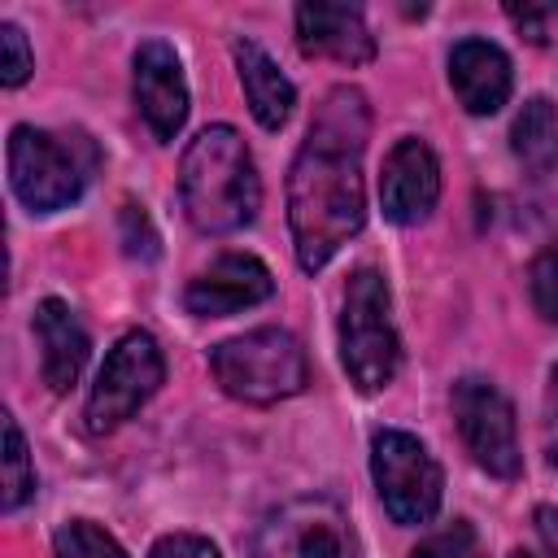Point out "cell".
<instances>
[{"label": "cell", "mask_w": 558, "mask_h": 558, "mask_svg": "<svg viewBox=\"0 0 558 558\" xmlns=\"http://www.w3.org/2000/svg\"><path fill=\"white\" fill-rule=\"evenodd\" d=\"M536 536L545 558H558V510L554 506H536Z\"/></svg>", "instance_id": "obj_26"}, {"label": "cell", "mask_w": 558, "mask_h": 558, "mask_svg": "<svg viewBox=\"0 0 558 558\" xmlns=\"http://www.w3.org/2000/svg\"><path fill=\"white\" fill-rule=\"evenodd\" d=\"M166 379V357L148 331H126L109 353L87 397V432L105 436L118 423H126Z\"/></svg>", "instance_id": "obj_8"}, {"label": "cell", "mask_w": 558, "mask_h": 558, "mask_svg": "<svg viewBox=\"0 0 558 558\" xmlns=\"http://www.w3.org/2000/svg\"><path fill=\"white\" fill-rule=\"evenodd\" d=\"M440 196V161L436 153L418 140L405 135L392 144V153L384 157V174H379V209L388 222L397 227H414L436 209Z\"/></svg>", "instance_id": "obj_10"}, {"label": "cell", "mask_w": 558, "mask_h": 558, "mask_svg": "<svg viewBox=\"0 0 558 558\" xmlns=\"http://www.w3.org/2000/svg\"><path fill=\"white\" fill-rule=\"evenodd\" d=\"M510 148L527 174H549L558 166V105L532 96L510 126Z\"/></svg>", "instance_id": "obj_17"}, {"label": "cell", "mask_w": 558, "mask_h": 558, "mask_svg": "<svg viewBox=\"0 0 558 558\" xmlns=\"http://www.w3.org/2000/svg\"><path fill=\"white\" fill-rule=\"evenodd\" d=\"M296 44L305 57H327L340 65H366L375 57V35L357 4H301Z\"/></svg>", "instance_id": "obj_13"}, {"label": "cell", "mask_w": 558, "mask_h": 558, "mask_svg": "<svg viewBox=\"0 0 558 558\" xmlns=\"http://www.w3.org/2000/svg\"><path fill=\"white\" fill-rule=\"evenodd\" d=\"M275 292V275L248 257V253H222L209 270H201L187 288H183V305L196 318H227L235 310L262 305Z\"/></svg>", "instance_id": "obj_12"}, {"label": "cell", "mask_w": 558, "mask_h": 558, "mask_svg": "<svg viewBox=\"0 0 558 558\" xmlns=\"http://www.w3.org/2000/svg\"><path fill=\"white\" fill-rule=\"evenodd\" d=\"M183 214L205 235H231L262 209V179L235 126H205L179 166Z\"/></svg>", "instance_id": "obj_2"}, {"label": "cell", "mask_w": 558, "mask_h": 558, "mask_svg": "<svg viewBox=\"0 0 558 558\" xmlns=\"http://www.w3.org/2000/svg\"><path fill=\"white\" fill-rule=\"evenodd\" d=\"M371 135V109L357 87H331L296 148L288 170V227L296 266L305 275L323 270L340 244H349L366 222L362 153Z\"/></svg>", "instance_id": "obj_1"}, {"label": "cell", "mask_w": 558, "mask_h": 558, "mask_svg": "<svg viewBox=\"0 0 558 558\" xmlns=\"http://www.w3.org/2000/svg\"><path fill=\"white\" fill-rule=\"evenodd\" d=\"M135 105L161 144H170L187 122L183 61L166 39H144L135 48Z\"/></svg>", "instance_id": "obj_11"}, {"label": "cell", "mask_w": 558, "mask_h": 558, "mask_svg": "<svg viewBox=\"0 0 558 558\" xmlns=\"http://www.w3.org/2000/svg\"><path fill=\"white\" fill-rule=\"evenodd\" d=\"M449 83L466 113L475 118L497 113L510 100V83H514L510 57L488 39H462L449 52Z\"/></svg>", "instance_id": "obj_15"}, {"label": "cell", "mask_w": 558, "mask_h": 558, "mask_svg": "<svg viewBox=\"0 0 558 558\" xmlns=\"http://www.w3.org/2000/svg\"><path fill=\"white\" fill-rule=\"evenodd\" d=\"M148 558H222V554H218V545H214L209 536L170 532V536H161V541L148 549Z\"/></svg>", "instance_id": "obj_24"}, {"label": "cell", "mask_w": 558, "mask_h": 558, "mask_svg": "<svg viewBox=\"0 0 558 558\" xmlns=\"http://www.w3.org/2000/svg\"><path fill=\"white\" fill-rule=\"evenodd\" d=\"M52 554L57 558H126V549L92 519H70L52 536Z\"/></svg>", "instance_id": "obj_19"}, {"label": "cell", "mask_w": 558, "mask_h": 558, "mask_svg": "<svg viewBox=\"0 0 558 558\" xmlns=\"http://www.w3.org/2000/svg\"><path fill=\"white\" fill-rule=\"evenodd\" d=\"M410 558H484V545H480V532L466 523V519H453L436 532H427Z\"/></svg>", "instance_id": "obj_20"}, {"label": "cell", "mask_w": 558, "mask_h": 558, "mask_svg": "<svg viewBox=\"0 0 558 558\" xmlns=\"http://www.w3.org/2000/svg\"><path fill=\"white\" fill-rule=\"evenodd\" d=\"M122 244L131 257H157V231L140 205H122Z\"/></svg>", "instance_id": "obj_23"}, {"label": "cell", "mask_w": 558, "mask_h": 558, "mask_svg": "<svg viewBox=\"0 0 558 558\" xmlns=\"http://www.w3.org/2000/svg\"><path fill=\"white\" fill-rule=\"evenodd\" d=\"M527 296L541 318L558 323V240L545 244L527 266Z\"/></svg>", "instance_id": "obj_21"}, {"label": "cell", "mask_w": 558, "mask_h": 558, "mask_svg": "<svg viewBox=\"0 0 558 558\" xmlns=\"http://www.w3.org/2000/svg\"><path fill=\"white\" fill-rule=\"evenodd\" d=\"M231 52H235L240 87H244V100H248L253 118H257L266 131H279V126L292 118V105H296L292 78L270 61V52H266L257 39H235Z\"/></svg>", "instance_id": "obj_16"}, {"label": "cell", "mask_w": 558, "mask_h": 558, "mask_svg": "<svg viewBox=\"0 0 558 558\" xmlns=\"http://www.w3.org/2000/svg\"><path fill=\"white\" fill-rule=\"evenodd\" d=\"M35 340H39V371H44V384L52 392H70L87 366V353H92V340H87V327L78 323V314L48 296L35 305Z\"/></svg>", "instance_id": "obj_14"}, {"label": "cell", "mask_w": 558, "mask_h": 558, "mask_svg": "<svg viewBox=\"0 0 558 558\" xmlns=\"http://www.w3.org/2000/svg\"><path fill=\"white\" fill-rule=\"evenodd\" d=\"M340 366L357 392H379L397 379L401 340L392 327V296L379 270L362 266L344 283L340 310Z\"/></svg>", "instance_id": "obj_4"}, {"label": "cell", "mask_w": 558, "mask_h": 558, "mask_svg": "<svg viewBox=\"0 0 558 558\" xmlns=\"http://www.w3.org/2000/svg\"><path fill=\"white\" fill-rule=\"evenodd\" d=\"M248 558H357V541L331 497H292L257 523Z\"/></svg>", "instance_id": "obj_7"}, {"label": "cell", "mask_w": 558, "mask_h": 558, "mask_svg": "<svg viewBox=\"0 0 558 558\" xmlns=\"http://www.w3.org/2000/svg\"><path fill=\"white\" fill-rule=\"evenodd\" d=\"M100 166V148L87 131H9V183L31 214H57L83 196Z\"/></svg>", "instance_id": "obj_3"}, {"label": "cell", "mask_w": 558, "mask_h": 558, "mask_svg": "<svg viewBox=\"0 0 558 558\" xmlns=\"http://www.w3.org/2000/svg\"><path fill=\"white\" fill-rule=\"evenodd\" d=\"M506 13H510V22H514L532 44H545V9H514V4H510Z\"/></svg>", "instance_id": "obj_27"}, {"label": "cell", "mask_w": 558, "mask_h": 558, "mask_svg": "<svg viewBox=\"0 0 558 558\" xmlns=\"http://www.w3.org/2000/svg\"><path fill=\"white\" fill-rule=\"evenodd\" d=\"M31 70H35V57H31V48H26L22 26L0 22V83H4V87H22V83L31 78Z\"/></svg>", "instance_id": "obj_22"}, {"label": "cell", "mask_w": 558, "mask_h": 558, "mask_svg": "<svg viewBox=\"0 0 558 558\" xmlns=\"http://www.w3.org/2000/svg\"><path fill=\"white\" fill-rule=\"evenodd\" d=\"M209 371L222 384V392L244 405H275L310 384L305 349L283 327H257L235 340H222L209 353Z\"/></svg>", "instance_id": "obj_5"}, {"label": "cell", "mask_w": 558, "mask_h": 558, "mask_svg": "<svg viewBox=\"0 0 558 558\" xmlns=\"http://www.w3.org/2000/svg\"><path fill=\"white\" fill-rule=\"evenodd\" d=\"M510 558H527V554H523V549H514V554H510Z\"/></svg>", "instance_id": "obj_28"}, {"label": "cell", "mask_w": 558, "mask_h": 558, "mask_svg": "<svg viewBox=\"0 0 558 558\" xmlns=\"http://www.w3.org/2000/svg\"><path fill=\"white\" fill-rule=\"evenodd\" d=\"M371 475L379 488L384 510L392 514V523L401 527H418L432 523L445 497V475L436 466V458L427 453V445L410 432L384 427L371 440Z\"/></svg>", "instance_id": "obj_6"}, {"label": "cell", "mask_w": 558, "mask_h": 558, "mask_svg": "<svg viewBox=\"0 0 558 558\" xmlns=\"http://www.w3.org/2000/svg\"><path fill=\"white\" fill-rule=\"evenodd\" d=\"M449 401H453L458 436L466 453L475 458V466L497 480H514L523 471V453H519V427H514V410L506 392L480 375H466L453 384Z\"/></svg>", "instance_id": "obj_9"}, {"label": "cell", "mask_w": 558, "mask_h": 558, "mask_svg": "<svg viewBox=\"0 0 558 558\" xmlns=\"http://www.w3.org/2000/svg\"><path fill=\"white\" fill-rule=\"evenodd\" d=\"M31 497H35V466H31V453H26V440H22L17 418L4 414V497H0V506L13 514Z\"/></svg>", "instance_id": "obj_18"}, {"label": "cell", "mask_w": 558, "mask_h": 558, "mask_svg": "<svg viewBox=\"0 0 558 558\" xmlns=\"http://www.w3.org/2000/svg\"><path fill=\"white\" fill-rule=\"evenodd\" d=\"M545 453L558 471V366H554L549 388H545Z\"/></svg>", "instance_id": "obj_25"}]
</instances>
